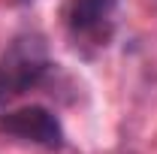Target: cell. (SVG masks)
<instances>
[{
  "label": "cell",
  "instance_id": "3957f363",
  "mask_svg": "<svg viewBox=\"0 0 157 154\" xmlns=\"http://www.w3.org/2000/svg\"><path fill=\"white\" fill-rule=\"evenodd\" d=\"M115 9L118 0H70L67 3V27L73 37H85V39H100L109 37L112 24H115Z\"/></svg>",
  "mask_w": 157,
  "mask_h": 154
},
{
  "label": "cell",
  "instance_id": "7a4b0ae2",
  "mask_svg": "<svg viewBox=\"0 0 157 154\" xmlns=\"http://www.w3.org/2000/svg\"><path fill=\"white\" fill-rule=\"evenodd\" d=\"M0 133L21 139V142H33L45 148H58L63 145V127L58 115L45 106H21L12 112L0 115Z\"/></svg>",
  "mask_w": 157,
  "mask_h": 154
},
{
  "label": "cell",
  "instance_id": "6da1fadb",
  "mask_svg": "<svg viewBox=\"0 0 157 154\" xmlns=\"http://www.w3.org/2000/svg\"><path fill=\"white\" fill-rule=\"evenodd\" d=\"M52 60L42 37L36 33H24L12 39L6 45V52L0 55V106L18 100L30 88H36L42 76L48 73Z\"/></svg>",
  "mask_w": 157,
  "mask_h": 154
}]
</instances>
